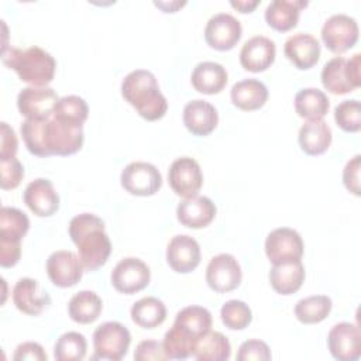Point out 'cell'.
Listing matches in <instances>:
<instances>
[{
	"label": "cell",
	"instance_id": "5",
	"mask_svg": "<svg viewBox=\"0 0 361 361\" xmlns=\"http://www.w3.org/2000/svg\"><path fill=\"white\" fill-rule=\"evenodd\" d=\"M1 61L18 75L20 80L31 86H47L55 76V58L37 45L25 49L14 47L4 48L1 51Z\"/></svg>",
	"mask_w": 361,
	"mask_h": 361
},
{
	"label": "cell",
	"instance_id": "1",
	"mask_svg": "<svg viewBox=\"0 0 361 361\" xmlns=\"http://www.w3.org/2000/svg\"><path fill=\"white\" fill-rule=\"evenodd\" d=\"M20 131L27 149L37 157L76 154L83 145V124L63 121L55 117L45 120L25 118Z\"/></svg>",
	"mask_w": 361,
	"mask_h": 361
},
{
	"label": "cell",
	"instance_id": "16",
	"mask_svg": "<svg viewBox=\"0 0 361 361\" xmlns=\"http://www.w3.org/2000/svg\"><path fill=\"white\" fill-rule=\"evenodd\" d=\"M327 347L338 361H357L361 357L360 327L350 322L334 324L327 336Z\"/></svg>",
	"mask_w": 361,
	"mask_h": 361
},
{
	"label": "cell",
	"instance_id": "27",
	"mask_svg": "<svg viewBox=\"0 0 361 361\" xmlns=\"http://www.w3.org/2000/svg\"><path fill=\"white\" fill-rule=\"evenodd\" d=\"M230 97L237 109L244 111H254L267 103L268 89L258 79H243L233 85Z\"/></svg>",
	"mask_w": 361,
	"mask_h": 361
},
{
	"label": "cell",
	"instance_id": "41",
	"mask_svg": "<svg viewBox=\"0 0 361 361\" xmlns=\"http://www.w3.org/2000/svg\"><path fill=\"white\" fill-rule=\"evenodd\" d=\"M271 358V350L262 340H247L240 345L237 353L238 361H268Z\"/></svg>",
	"mask_w": 361,
	"mask_h": 361
},
{
	"label": "cell",
	"instance_id": "4",
	"mask_svg": "<svg viewBox=\"0 0 361 361\" xmlns=\"http://www.w3.org/2000/svg\"><path fill=\"white\" fill-rule=\"evenodd\" d=\"M121 96L148 121H157L166 114L168 102L159 89L155 75L147 69L131 71L123 79Z\"/></svg>",
	"mask_w": 361,
	"mask_h": 361
},
{
	"label": "cell",
	"instance_id": "23",
	"mask_svg": "<svg viewBox=\"0 0 361 361\" xmlns=\"http://www.w3.org/2000/svg\"><path fill=\"white\" fill-rule=\"evenodd\" d=\"M219 123L216 107L202 99H195L183 107V124L193 135H209Z\"/></svg>",
	"mask_w": 361,
	"mask_h": 361
},
{
	"label": "cell",
	"instance_id": "35",
	"mask_svg": "<svg viewBox=\"0 0 361 361\" xmlns=\"http://www.w3.org/2000/svg\"><path fill=\"white\" fill-rule=\"evenodd\" d=\"M30 228L27 214L10 206H3L0 210V240L21 241Z\"/></svg>",
	"mask_w": 361,
	"mask_h": 361
},
{
	"label": "cell",
	"instance_id": "39",
	"mask_svg": "<svg viewBox=\"0 0 361 361\" xmlns=\"http://www.w3.org/2000/svg\"><path fill=\"white\" fill-rule=\"evenodd\" d=\"M337 126L347 133H357L361 128V104L357 99L343 100L334 109Z\"/></svg>",
	"mask_w": 361,
	"mask_h": 361
},
{
	"label": "cell",
	"instance_id": "21",
	"mask_svg": "<svg viewBox=\"0 0 361 361\" xmlns=\"http://www.w3.org/2000/svg\"><path fill=\"white\" fill-rule=\"evenodd\" d=\"M216 204L207 196H192L179 202L176 207L178 221L189 228H203L216 217Z\"/></svg>",
	"mask_w": 361,
	"mask_h": 361
},
{
	"label": "cell",
	"instance_id": "29",
	"mask_svg": "<svg viewBox=\"0 0 361 361\" xmlns=\"http://www.w3.org/2000/svg\"><path fill=\"white\" fill-rule=\"evenodd\" d=\"M331 128L324 120L306 121L299 130V145L307 155H322L331 144Z\"/></svg>",
	"mask_w": 361,
	"mask_h": 361
},
{
	"label": "cell",
	"instance_id": "25",
	"mask_svg": "<svg viewBox=\"0 0 361 361\" xmlns=\"http://www.w3.org/2000/svg\"><path fill=\"white\" fill-rule=\"evenodd\" d=\"M228 80L226 68L213 61L199 62L190 75L192 86L203 94H216L220 93Z\"/></svg>",
	"mask_w": 361,
	"mask_h": 361
},
{
	"label": "cell",
	"instance_id": "24",
	"mask_svg": "<svg viewBox=\"0 0 361 361\" xmlns=\"http://www.w3.org/2000/svg\"><path fill=\"white\" fill-rule=\"evenodd\" d=\"M51 298L39 289L38 281L32 278H20L13 288V303L16 307L30 316H38L49 305Z\"/></svg>",
	"mask_w": 361,
	"mask_h": 361
},
{
	"label": "cell",
	"instance_id": "2",
	"mask_svg": "<svg viewBox=\"0 0 361 361\" xmlns=\"http://www.w3.org/2000/svg\"><path fill=\"white\" fill-rule=\"evenodd\" d=\"M212 322V313L203 306L192 305L180 309L164 337L162 344L168 358L186 360L193 355L197 341L210 331Z\"/></svg>",
	"mask_w": 361,
	"mask_h": 361
},
{
	"label": "cell",
	"instance_id": "44",
	"mask_svg": "<svg viewBox=\"0 0 361 361\" xmlns=\"http://www.w3.org/2000/svg\"><path fill=\"white\" fill-rule=\"evenodd\" d=\"M0 134V159L16 158L18 149V140L14 130L6 121H1Z\"/></svg>",
	"mask_w": 361,
	"mask_h": 361
},
{
	"label": "cell",
	"instance_id": "36",
	"mask_svg": "<svg viewBox=\"0 0 361 361\" xmlns=\"http://www.w3.org/2000/svg\"><path fill=\"white\" fill-rule=\"evenodd\" d=\"M87 341L78 331L63 333L55 343L54 357L58 361H80L85 358Z\"/></svg>",
	"mask_w": 361,
	"mask_h": 361
},
{
	"label": "cell",
	"instance_id": "47",
	"mask_svg": "<svg viewBox=\"0 0 361 361\" xmlns=\"http://www.w3.org/2000/svg\"><path fill=\"white\" fill-rule=\"evenodd\" d=\"M230 4L240 13H252L254 8L259 4V0H231Z\"/></svg>",
	"mask_w": 361,
	"mask_h": 361
},
{
	"label": "cell",
	"instance_id": "31",
	"mask_svg": "<svg viewBox=\"0 0 361 361\" xmlns=\"http://www.w3.org/2000/svg\"><path fill=\"white\" fill-rule=\"evenodd\" d=\"M102 309L103 302L93 290H80L75 293L68 303L69 317L79 324H89L97 320Z\"/></svg>",
	"mask_w": 361,
	"mask_h": 361
},
{
	"label": "cell",
	"instance_id": "11",
	"mask_svg": "<svg viewBox=\"0 0 361 361\" xmlns=\"http://www.w3.org/2000/svg\"><path fill=\"white\" fill-rule=\"evenodd\" d=\"M265 254L272 265L299 261L303 255V240L293 228H275L265 238Z\"/></svg>",
	"mask_w": 361,
	"mask_h": 361
},
{
	"label": "cell",
	"instance_id": "13",
	"mask_svg": "<svg viewBox=\"0 0 361 361\" xmlns=\"http://www.w3.org/2000/svg\"><path fill=\"white\" fill-rule=\"evenodd\" d=\"M59 97L49 86H28L20 90L17 96V107L25 118L45 120L54 113Z\"/></svg>",
	"mask_w": 361,
	"mask_h": 361
},
{
	"label": "cell",
	"instance_id": "3",
	"mask_svg": "<svg viewBox=\"0 0 361 361\" xmlns=\"http://www.w3.org/2000/svg\"><path fill=\"white\" fill-rule=\"evenodd\" d=\"M69 235L86 271H96L107 262L111 243L100 217L93 213L76 214L69 221Z\"/></svg>",
	"mask_w": 361,
	"mask_h": 361
},
{
	"label": "cell",
	"instance_id": "17",
	"mask_svg": "<svg viewBox=\"0 0 361 361\" xmlns=\"http://www.w3.org/2000/svg\"><path fill=\"white\" fill-rule=\"evenodd\" d=\"M83 264L73 251L58 250L47 259V274L51 282L59 288L75 286L83 275Z\"/></svg>",
	"mask_w": 361,
	"mask_h": 361
},
{
	"label": "cell",
	"instance_id": "19",
	"mask_svg": "<svg viewBox=\"0 0 361 361\" xmlns=\"http://www.w3.org/2000/svg\"><path fill=\"white\" fill-rule=\"evenodd\" d=\"M27 207L38 217H49L59 209V195L47 178L31 180L23 195Z\"/></svg>",
	"mask_w": 361,
	"mask_h": 361
},
{
	"label": "cell",
	"instance_id": "15",
	"mask_svg": "<svg viewBox=\"0 0 361 361\" xmlns=\"http://www.w3.org/2000/svg\"><path fill=\"white\" fill-rule=\"evenodd\" d=\"M168 182L178 196H182L183 199L196 196L203 185L200 165L190 157L175 159L168 169Z\"/></svg>",
	"mask_w": 361,
	"mask_h": 361
},
{
	"label": "cell",
	"instance_id": "46",
	"mask_svg": "<svg viewBox=\"0 0 361 361\" xmlns=\"http://www.w3.org/2000/svg\"><path fill=\"white\" fill-rule=\"evenodd\" d=\"M21 257V241L0 240V265L3 268L14 267Z\"/></svg>",
	"mask_w": 361,
	"mask_h": 361
},
{
	"label": "cell",
	"instance_id": "45",
	"mask_svg": "<svg viewBox=\"0 0 361 361\" xmlns=\"http://www.w3.org/2000/svg\"><path fill=\"white\" fill-rule=\"evenodd\" d=\"M48 355L44 351L42 345L35 341H25L17 345L13 360L23 361V360H31V361H47Z\"/></svg>",
	"mask_w": 361,
	"mask_h": 361
},
{
	"label": "cell",
	"instance_id": "20",
	"mask_svg": "<svg viewBox=\"0 0 361 361\" xmlns=\"http://www.w3.org/2000/svg\"><path fill=\"white\" fill-rule=\"evenodd\" d=\"M275 42L265 35H255L247 39L240 51V63L248 72H264L275 61Z\"/></svg>",
	"mask_w": 361,
	"mask_h": 361
},
{
	"label": "cell",
	"instance_id": "38",
	"mask_svg": "<svg viewBox=\"0 0 361 361\" xmlns=\"http://www.w3.org/2000/svg\"><path fill=\"white\" fill-rule=\"evenodd\" d=\"M220 317L223 324L230 330H243L251 323L252 312L245 302L231 299L221 306Z\"/></svg>",
	"mask_w": 361,
	"mask_h": 361
},
{
	"label": "cell",
	"instance_id": "28",
	"mask_svg": "<svg viewBox=\"0 0 361 361\" xmlns=\"http://www.w3.org/2000/svg\"><path fill=\"white\" fill-rule=\"evenodd\" d=\"M305 282V267L302 261H292L272 265L269 271V283L279 295H292L300 289Z\"/></svg>",
	"mask_w": 361,
	"mask_h": 361
},
{
	"label": "cell",
	"instance_id": "40",
	"mask_svg": "<svg viewBox=\"0 0 361 361\" xmlns=\"http://www.w3.org/2000/svg\"><path fill=\"white\" fill-rule=\"evenodd\" d=\"M0 172H1L0 186L4 190L16 189L24 178V166L17 158L0 159Z\"/></svg>",
	"mask_w": 361,
	"mask_h": 361
},
{
	"label": "cell",
	"instance_id": "12",
	"mask_svg": "<svg viewBox=\"0 0 361 361\" xmlns=\"http://www.w3.org/2000/svg\"><path fill=\"white\" fill-rule=\"evenodd\" d=\"M243 279L241 265L231 254L214 255L206 268V282L210 289L219 293L234 290Z\"/></svg>",
	"mask_w": 361,
	"mask_h": 361
},
{
	"label": "cell",
	"instance_id": "33",
	"mask_svg": "<svg viewBox=\"0 0 361 361\" xmlns=\"http://www.w3.org/2000/svg\"><path fill=\"white\" fill-rule=\"evenodd\" d=\"M231 355L228 338L220 331H207L196 344L193 357L199 361H226Z\"/></svg>",
	"mask_w": 361,
	"mask_h": 361
},
{
	"label": "cell",
	"instance_id": "42",
	"mask_svg": "<svg viewBox=\"0 0 361 361\" xmlns=\"http://www.w3.org/2000/svg\"><path fill=\"white\" fill-rule=\"evenodd\" d=\"M134 360L137 361H162L168 360L164 350V344L155 340H142L138 343L134 351Z\"/></svg>",
	"mask_w": 361,
	"mask_h": 361
},
{
	"label": "cell",
	"instance_id": "37",
	"mask_svg": "<svg viewBox=\"0 0 361 361\" xmlns=\"http://www.w3.org/2000/svg\"><path fill=\"white\" fill-rule=\"evenodd\" d=\"M87 116H89L87 103L76 94L59 97L52 113V117L63 121L75 123V124H83L87 120Z\"/></svg>",
	"mask_w": 361,
	"mask_h": 361
},
{
	"label": "cell",
	"instance_id": "7",
	"mask_svg": "<svg viewBox=\"0 0 361 361\" xmlns=\"http://www.w3.org/2000/svg\"><path fill=\"white\" fill-rule=\"evenodd\" d=\"M130 344L131 334L120 322H104L93 333L94 357L100 360L118 361L124 358Z\"/></svg>",
	"mask_w": 361,
	"mask_h": 361
},
{
	"label": "cell",
	"instance_id": "26",
	"mask_svg": "<svg viewBox=\"0 0 361 361\" xmlns=\"http://www.w3.org/2000/svg\"><path fill=\"white\" fill-rule=\"evenodd\" d=\"M307 4L305 0H274L265 8V21L271 28L286 32L296 27L300 11Z\"/></svg>",
	"mask_w": 361,
	"mask_h": 361
},
{
	"label": "cell",
	"instance_id": "32",
	"mask_svg": "<svg viewBox=\"0 0 361 361\" xmlns=\"http://www.w3.org/2000/svg\"><path fill=\"white\" fill-rule=\"evenodd\" d=\"M131 320L142 329H154L166 319V307L164 302L155 296H145L131 306Z\"/></svg>",
	"mask_w": 361,
	"mask_h": 361
},
{
	"label": "cell",
	"instance_id": "18",
	"mask_svg": "<svg viewBox=\"0 0 361 361\" xmlns=\"http://www.w3.org/2000/svg\"><path fill=\"white\" fill-rule=\"evenodd\" d=\"M166 262L178 274L192 272L200 264L199 243L188 234L172 237L166 247Z\"/></svg>",
	"mask_w": 361,
	"mask_h": 361
},
{
	"label": "cell",
	"instance_id": "34",
	"mask_svg": "<svg viewBox=\"0 0 361 361\" xmlns=\"http://www.w3.org/2000/svg\"><path fill=\"white\" fill-rule=\"evenodd\" d=\"M333 302L326 295H312L300 299L295 305V316L303 324L323 322L331 312Z\"/></svg>",
	"mask_w": 361,
	"mask_h": 361
},
{
	"label": "cell",
	"instance_id": "14",
	"mask_svg": "<svg viewBox=\"0 0 361 361\" xmlns=\"http://www.w3.org/2000/svg\"><path fill=\"white\" fill-rule=\"evenodd\" d=\"M243 35L241 23L228 13L212 16L204 27V39L207 45L217 51L233 49Z\"/></svg>",
	"mask_w": 361,
	"mask_h": 361
},
{
	"label": "cell",
	"instance_id": "22",
	"mask_svg": "<svg viewBox=\"0 0 361 361\" xmlns=\"http://www.w3.org/2000/svg\"><path fill=\"white\" fill-rule=\"evenodd\" d=\"M283 54L298 69H310L320 58V42L312 34L296 32L285 41Z\"/></svg>",
	"mask_w": 361,
	"mask_h": 361
},
{
	"label": "cell",
	"instance_id": "48",
	"mask_svg": "<svg viewBox=\"0 0 361 361\" xmlns=\"http://www.w3.org/2000/svg\"><path fill=\"white\" fill-rule=\"evenodd\" d=\"M157 7H159L164 13H175L178 8L183 7L186 1H154Z\"/></svg>",
	"mask_w": 361,
	"mask_h": 361
},
{
	"label": "cell",
	"instance_id": "10",
	"mask_svg": "<svg viewBox=\"0 0 361 361\" xmlns=\"http://www.w3.org/2000/svg\"><path fill=\"white\" fill-rule=\"evenodd\" d=\"M151 279L149 267L140 258L127 257L120 259L111 271L110 281L116 290L133 295L148 286Z\"/></svg>",
	"mask_w": 361,
	"mask_h": 361
},
{
	"label": "cell",
	"instance_id": "8",
	"mask_svg": "<svg viewBox=\"0 0 361 361\" xmlns=\"http://www.w3.org/2000/svg\"><path fill=\"white\" fill-rule=\"evenodd\" d=\"M120 183L126 192L134 196H152L162 186V175L149 162L134 161L124 166Z\"/></svg>",
	"mask_w": 361,
	"mask_h": 361
},
{
	"label": "cell",
	"instance_id": "43",
	"mask_svg": "<svg viewBox=\"0 0 361 361\" xmlns=\"http://www.w3.org/2000/svg\"><path fill=\"white\" fill-rule=\"evenodd\" d=\"M360 168H361V155H354L343 169V183L348 192L355 196H360Z\"/></svg>",
	"mask_w": 361,
	"mask_h": 361
},
{
	"label": "cell",
	"instance_id": "6",
	"mask_svg": "<svg viewBox=\"0 0 361 361\" xmlns=\"http://www.w3.org/2000/svg\"><path fill=\"white\" fill-rule=\"evenodd\" d=\"M361 54H354L350 59L334 56L322 69V85L333 94H345L361 86Z\"/></svg>",
	"mask_w": 361,
	"mask_h": 361
},
{
	"label": "cell",
	"instance_id": "30",
	"mask_svg": "<svg viewBox=\"0 0 361 361\" xmlns=\"http://www.w3.org/2000/svg\"><path fill=\"white\" fill-rule=\"evenodd\" d=\"M330 100L326 93L317 87L300 89L295 96V110L299 117L310 120H323L329 113Z\"/></svg>",
	"mask_w": 361,
	"mask_h": 361
},
{
	"label": "cell",
	"instance_id": "9",
	"mask_svg": "<svg viewBox=\"0 0 361 361\" xmlns=\"http://www.w3.org/2000/svg\"><path fill=\"white\" fill-rule=\"evenodd\" d=\"M358 35L357 20L344 13L330 16L322 27V39L334 54H343L351 49L357 44Z\"/></svg>",
	"mask_w": 361,
	"mask_h": 361
}]
</instances>
